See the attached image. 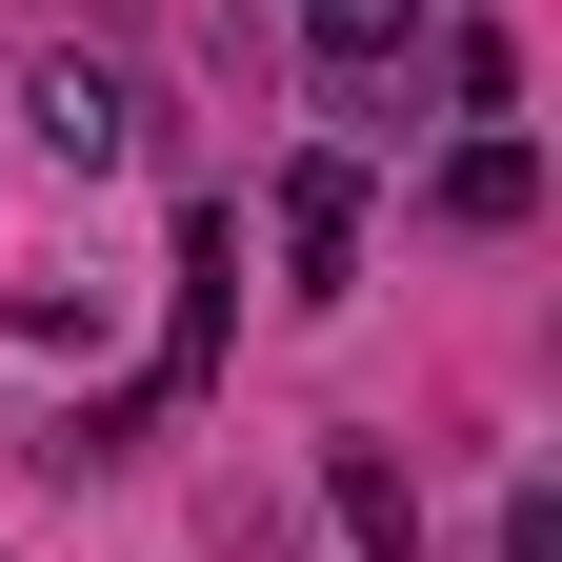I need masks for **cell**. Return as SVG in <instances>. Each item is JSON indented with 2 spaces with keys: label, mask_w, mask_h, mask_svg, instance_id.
I'll use <instances>...</instances> for the list:
<instances>
[{
  "label": "cell",
  "mask_w": 562,
  "mask_h": 562,
  "mask_svg": "<svg viewBox=\"0 0 562 562\" xmlns=\"http://www.w3.org/2000/svg\"><path fill=\"white\" fill-rule=\"evenodd\" d=\"M322 503H341V542H362V562H402V542H422V482H402L382 442H322Z\"/></svg>",
  "instance_id": "3"
},
{
  "label": "cell",
  "mask_w": 562,
  "mask_h": 562,
  "mask_svg": "<svg viewBox=\"0 0 562 562\" xmlns=\"http://www.w3.org/2000/svg\"><path fill=\"white\" fill-rule=\"evenodd\" d=\"M281 302H362V161H281Z\"/></svg>",
  "instance_id": "1"
},
{
  "label": "cell",
  "mask_w": 562,
  "mask_h": 562,
  "mask_svg": "<svg viewBox=\"0 0 562 562\" xmlns=\"http://www.w3.org/2000/svg\"><path fill=\"white\" fill-rule=\"evenodd\" d=\"M21 121H41V161H81V181H101L121 140H140V101L101 81V60H41V101H21Z\"/></svg>",
  "instance_id": "2"
},
{
  "label": "cell",
  "mask_w": 562,
  "mask_h": 562,
  "mask_svg": "<svg viewBox=\"0 0 562 562\" xmlns=\"http://www.w3.org/2000/svg\"><path fill=\"white\" fill-rule=\"evenodd\" d=\"M222 281H241V222H222V201H201V222H181V382L222 362Z\"/></svg>",
  "instance_id": "5"
},
{
  "label": "cell",
  "mask_w": 562,
  "mask_h": 562,
  "mask_svg": "<svg viewBox=\"0 0 562 562\" xmlns=\"http://www.w3.org/2000/svg\"><path fill=\"white\" fill-rule=\"evenodd\" d=\"M522 201H542V140H522V121H482L462 161H442V222H482V241H503Z\"/></svg>",
  "instance_id": "4"
},
{
  "label": "cell",
  "mask_w": 562,
  "mask_h": 562,
  "mask_svg": "<svg viewBox=\"0 0 562 562\" xmlns=\"http://www.w3.org/2000/svg\"><path fill=\"white\" fill-rule=\"evenodd\" d=\"M302 21H322V60H341V81H382V60L422 41V0H302Z\"/></svg>",
  "instance_id": "6"
}]
</instances>
